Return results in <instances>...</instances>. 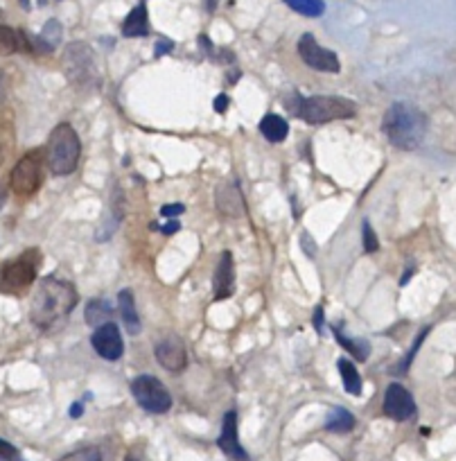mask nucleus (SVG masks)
I'll return each instance as SVG.
<instances>
[{"instance_id":"obj_4","label":"nucleus","mask_w":456,"mask_h":461,"mask_svg":"<svg viewBox=\"0 0 456 461\" xmlns=\"http://www.w3.org/2000/svg\"><path fill=\"white\" fill-rule=\"evenodd\" d=\"M294 114L307 125H328L334 120H348L355 116V102L339 95H314L301 97Z\"/></svg>"},{"instance_id":"obj_36","label":"nucleus","mask_w":456,"mask_h":461,"mask_svg":"<svg viewBox=\"0 0 456 461\" xmlns=\"http://www.w3.org/2000/svg\"><path fill=\"white\" fill-rule=\"evenodd\" d=\"M217 5H219V0H206V9L212 14L217 9Z\"/></svg>"},{"instance_id":"obj_10","label":"nucleus","mask_w":456,"mask_h":461,"mask_svg":"<svg viewBox=\"0 0 456 461\" xmlns=\"http://www.w3.org/2000/svg\"><path fill=\"white\" fill-rule=\"evenodd\" d=\"M384 414L393 421H409L416 416V400L400 382H393L386 386L384 393Z\"/></svg>"},{"instance_id":"obj_5","label":"nucleus","mask_w":456,"mask_h":461,"mask_svg":"<svg viewBox=\"0 0 456 461\" xmlns=\"http://www.w3.org/2000/svg\"><path fill=\"white\" fill-rule=\"evenodd\" d=\"M41 265L39 249H27L14 260H9L0 269V292L5 294H23L36 279Z\"/></svg>"},{"instance_id":"obj_16","label":"nucleus","mask_w":456,"mask_h":461,"mask_svg":"<svg viewBox=\"0 0 456 461\" xmlns=\"http://www.w3.org/2000/svg\"><path fill=\"white\" fill-rule=\"evenodd\" d=\"M118 310H120V319H123V326L127 328V333L129 335L141 333V317H138L132 290H123L118 294Z\"/></svg>"},{"instance_id":"obj_22","label":"nucleus","mask_w":456,"mask_h":461,"mask_svg":"<svg viewBox=\"0 0 456 461\" xmlns=\"http://www.w3.org/2000/svg\"><path fill=\"white\" fill-rule=\"evenodd\" d=\"M334 335H337V342L348 350L350 355H355L357 359H368V353H370V344L366 342V339H361V337H348V335H343V330H341V326H334Z\"/></svg>"},{"instance_id":"obj_38","label":"nucleus","mask_w":456,"mask_h":461,"mask_svg":"<svg viewBox=\"0 0 456 461\" xmlns=\"http://www.w3.org/2000/svg\"><path fill=\"white\" fill-rule=\"evenodd\" d=\"M125 461H136V459H134V457H132V455H129V457H127V459H125Z\"/></svg>"},{"instance_id":"obj_25","label":"nucleus","mask_w":456,"mask_h":461,"mask_svg":"<svg viewBox=\"0 0 456 461\" xmlns=\"http://www.w3.org/2000/svg\"><path fill=\"white\" fill-rule=\"evenodd\" d=\"M285 3L296 14H303L307 18H319L325 12L323 0H285Z\"/></svg>"},{"instance_id":"obj_14","label":"nucleus","mask_w":456,"mask_h":461,"mask_svg":"<svg viewBox=\"0 0 456 461\" xmlns=\"http://www.w3.org/2000/svg\"><path fill=\"white\" fill-rule=\"evenodd\" d=\"M212 292H215L217 301L230 299L235 292V265H233V253L224 251L219 256L215 279H212Z\"/></svg>"},{"instance_id":"obj_30","label":"nucleus","mask_w":456,"mask_h":461,"mask_svg":"<svg viewBox=\"0 0 456 461\" xmlns=\"http://www.w3.org/2000/svg\"><path fill=\"white\" fill-rule=\"evenodd\" d=\"M183 213H185V206H183V204H167V206L161 208V215L167 217V219H174V217H179V215H183Z\"/></svg>"},{"instance_id":"obj_32","label":"nucleus","mask_w":456,"mask_h":461,"mask_svg":"<svg viewBox=\"0 0 456 461\" xmlns=\"http://www.w3.org/2000/svg\"><path fill=\"white\" fill-rule=\"evenodd\" d=\"M314 328L319 330V333H323V308H316L314 312Z\"/></svg>"},{"instance_id":"obj_18","label":"nucleus","mask_w":456,"mask_h":461,"mask_svg":"<svg viewBox=\"0 0 456 461\" xmlns=\"http://www.w3.org/2000/svg\"><path fill=\"white\" fill-rule=\"evenodd\" d=\"M30 52V36L23 30H14V27L0 23V54H14V52Z\"/></svg>"},{"instance_id":"obj_28","label":"nucleus","mask_w":456,"mask_h":461,"mask_svg":"<svg viewBox=\"0 0 456 461\" xmlns=\"http://www.w3.org/2000/svg\"><path fill=\"white\" fill-rule=\"evenodd\" d=\"M0 461H23V457L18 453L16 446H12L5 439H0Z\"/></svg>"},{"instance_id":"obj_31","label":"nucleus","mask_w":456,"mask_h":461,"mask_svg":"<svg viewBox=\"0 0 456 461\" xmlns=\"http://www.w3.org/2000/svg\"><path fill=\"white\" fill-rule=\"evenodd\" d=\"M228 104H230L228 95L221 93V95H217V97H215V111H217V114H224L226 109H228Z\"/></svg>"},{"instance_id":"obj_15","label":"nucleus","mask_w":456,"mask_h":461,"mask_svg":"<svg viewBox=\"0 0 456 461\" xmlns=\"http://www.w3.org/2000/svg\"><path fill=\"white\" fill-rule=\"evenodd\" d=\"M219 448H221V453L235 461L249 459L246 450L242 448L239 437H237V414L235 412H228L224 416V425H221V435H219Z\"/></svg>"},{"instance_id":"obj_13","label":"nucleus","mask_w":456,"mask_h":461,"mask_svg":"<svg viewBox=\"0 0 456 461\" xmlns=\"http://www.w3.org/2000/svg\"><path fill=\"white\" fill-rule=\"evenodd\" d=\"M217 208L226 217H242L246 213V199L242 195L237 179H226L217 188Z\"/></svg>"},{"instance_id":"obj_6","label":"nucleus","mask_w":456,"mask_h":461,"mask_svg":"<svg viewBox=\"0 0 456 461\" xmlns=\"http://www.w3.org/2000/svg\"><path fill=\"white\" fill-rule=\"evenodd\" d=\"M63 70H66L68 79L75 84L77 88H86V86H97V70H95V61H93L91 48L86 43H70L63 54Z\"/></svg>"},{"instance_id":"obj_20","label":"nucleus","mask_w":456,"mask_h":461,"mask_svg":"<svg viewBox=\"0 0 456 461\" xmlns=\"http://www.w3.org/2000/svg\"><path fill=\"white\" fill-rule=\"evenodd\" d=\"M352 428H355V416H352L348 409H343V407L330 409L328 419H325V430L334 432V435H346Z\"/></svg>"},{"instance_id":"obj_37","label":"nucleus","mask_w":456,"mask_h":461,"mask_svg":"<svg viewBox=\"0 0 456 461\" xmlns=\"http://www.w3.org/2000/svg\"><path fill=\"white\" fill-rule=\"evenodd\" d=\"M5 199H7V188L0 183V208H3V204H5Z\"/></svg>"},{"instance_id":"obj_34","label":"nucleus","mask_w":456,"mask_h":461,"mask_svg":"<svg viewBox=\"0 0 456 461\" xmlns=\"http://www.w3.org/2000/svg\"><path fill=\"white\" fill-rule=\"evenodd\" d=\"M170 48H172V43H170V41H163V43H161V45H158V48H156V57H158V54L167 52V50H170Z\"/></svg>"},{"instance_id":"obj_17","label":"nucleus","mask_w":456,"mask_h":461,"mask_svg":"<svg viewBox=\"0 0 456 461\" xmlns=\"http://www.w3.org/2000/svg\"><path fill=\"white\" fill-rule=\"evenodd\" d=\"M147 34H150V16H147L145 3H138L125 18L123 36H127V39H136V36H147Z\"/></svg>"},{"instance_id":"obj_27","label":"nucleus","mask_w":456,"mask_h":461,"mask_svg":"<svg viewBox=\"0 0 456 461\" xmlns=\"http://www.w3.org/2000/svg\"><path fill=\"white\" fill-rule=\"evenodd\" d=\"M427 333H430V328H423V330H420V335L416 337V342H414L411 350H409V353H407V357L402 359V364L398 366V371H407V368L411 366V362H414V355L418 353V348H420V344H423V339L427 337Z\"/></svg>"},{"instance_id":"obj_19","label":"nucleus","mask_w":456,"mask_h":461,"mask_svg":"<svg viewBox=\"0 0 456 461\" xmlns=\"http://www.w3.org/2000/svg\"><path fill=\"white\" fill-rule=\"evenodd\" d=\"M260 132H262V136L269 143H283L287 134H290V123L283 116L269 114L260 120Z\"/></svg>"},{"instance_id":"obj_26","label":"nucleus","mask_w":456,"mask_h":461,"mask_svg":"<svg viewBox=\"0 0 456 461\" xmlns=\"http://www.w3.org/2000/svg\"><path fill=\"white\" fill-rule=\"evenodd\" d=\"M59 461H102V450L95 448V446L79 448V450H75V453L61 457Z\"/></svg>"},{"instance_id":"obj_29","label":"nucleus","mask_w":456,"mask_h":461,"mask_svg":"<svg viewBox=\"0 0 456 461\" xmlns=\"http://www.w3.org/2000/svg\"><path fill=\"white\" fill-rule=\"evenodd\" d=\"M364 249H366L368 253H375L377 249H379V240H377L375 230L370 228L368 222H364Z\"/></svg>"},{"instance_id":"obj_24","label":"nucleus","mask_w":456,"mask_h":461,"mask_svg":"<svg viewBox=\"0 0 456 461\" xmlns=\"http://www.w3.org/2000/svg\"><path fill=\"white\" fill-rule=\"evenodd\" d=\"M39 41L43 45V52H52L61 41V23L50 18V21L43 25V30L39 34Z\"/></svg>"},{"instance_id":"obj_8","label":"nucleus","mask_w":456,"mask_h":461,"mask_svg":"<svg viewBox=\"0 0 456 461\" xmlns=\"http://www.w3.org/2000/svg\"><path fill=\"white\" fill-rule=\"evenodd\" d=\"M132 393L136 403L150 414H165L172 407V396L167 391V386L150 373L136 377L132 382Z\"/></svg>"},{"instance_id":"obj_33","label":"nucleus","mask_w":456,"mask_h":461,"mask_svg":"<svg viewBox=\"0 0 456 461\" xmlns=\"http://www.w3.org/2000/svg\"><path fill=\"white\" fill-rule=\"evenodd\" d=\"M181 226H179V222H167L165 226H161V230L165 235H172V233H176V230H179Z\"/></svg>"},{"instance_id":"obj_2","label":"nucleus","mask_w":456,"mask_h":461,"mask_svg":"<svg viewBox=\"0 0 456 461\" xmlns=\"http://www.w3.org/2000/svg\"><path fill=\"white\" fill-rule=\"evenodd\" d=\"M382 129L388 138V143L398 150L411 152L420 147L427 134V118L418 107L407 102H395L386 109Z\"/></svg>"},{"instance_id":"obj_21","label":"nucleus","mask_w":456,"mask_h":461,"mask_svg":"<svg viewBox=\"0 0 456 461\" xmlns=\"http://www.w3.org/2000/svg\"><path fill=\"white\" fill-rule=\"evenodd\" d=\"M111 315H113V308L109 306L107 299H93L86 306V324L88 326H104L111 321Z\"/></svg>"},{"instance_id":"obj_12","label":"nucleus","mask_w":456,"mask_h":461,"mask_svg":"<svg viewBox=\"0 0 456 461\" xmlns=\"http://www.w3.org/2000/svg\"><path fill=\"white\" fill-rule=\"evenodd\" d=\"M93 348H95V353L100 357L109 359V362H116V359L123 357L125 353V342L123 337H120V328L116 324H104L100 326L95 333H93Z\"/></svg>"},{"instance_id":"obj_35","label":"nucleus","mask_w":456,"mask_h":461,"mask_svg":"<svg viewBox=\"0 0 456 461\" xmlns=\"http://www.w3.org/2000/svg\"><path fill=\"white\" fill-rule=\"evenodd\" d=\"M70 416H72V419L81 416V405H79V403H77V405H72V409H70Z\"/></svg>"},{"instance_id":"obj_9","label":"nucleus","mask_w":456,"mask_h":461,"mask_svg":"<svg viewBox=\"0 0 456 461\" xmlns=\"http://www.w3.org/2000/svg\"><path fill=\"white\" fill-rule=\"evenodd\" d=\"M299 54L307 66L319 70V72H339L341 70V61L337 54L328 48H323V45H319V41H316L312 34H303L299 39Z\"/></svg>"},{"instance_id":"obj_11","label":"nucleus","mask_w":456,"mask_h":461,"mask_svg":"<svg viewBox=\"0 0 456 461\" xmlns=\"http://www.w3.org/2000/svg\"><path fill=\"white\" fill-rule=\"evenodd\" d=\"M154 355L158 359V364L167 371H183L185 364H188V355H185V346L176 335H165L156 342L154 346Z\"/></svg>"},{"instance_id":"obj_1","label":"nucleus","mask_w":456,"mask_h":461,"mask_svg":"<svg viewBox=\"0 0 456 461\" xmlns=\"http://www.w3.org/2000/svg\"><path fill=\"white\" fill-rule=\"evenodd\" d=\"M77 303V292L70 283L59 281L50 276L39 283L34 292L32 306H30V319L39 328H50L54 321L70 315Z\"/></svg>"},{"instance_id":"obj_7","label":"nucleus","mask_w":456,"mask_h":461,"mask_svg":"<svg viewBox=\"0 0 456 461\" xmlns=\"http://www.w3.org/2000/svg\"><path fill=\"white\" fill-rule=\"evenodd\" d=\"M43 183V159L41 152H27L21 161L14 165L12 174H9V188H12L18 197H30Z\"/></svg>"},{"instance_id":"obj_23","label":"nucleus","mask_w":456,"mask_h":461,"mask_svg":"<svg viewBox=\"0 0 456 461\" xmlns=\"http://www.w3.org/2000/svg\"><path fill=\"white\" fill-rule=\"evenodd\" d=\"M337 366H339V373H341V380H343V386H346V391L352 396H361L364 384H361V375L357 371V366L352 364L350 359H339Z\"/></svg>"},{"instance_id":"obj_3","label":"nucleus","mask_w":456,"mask_h":461,"mask_svg":"<svg viewBox=\"0 0 456 461\" xmlns=\"http://www.w3.org/2000/svg\"><path fill=\"white\" fill-rule=\"evenodd\" d=\"M81 156V143L72 125L61 123L50 132L48 150H45V163L54 177H66L75 172Z\"/></svg>"}]
</instances>
